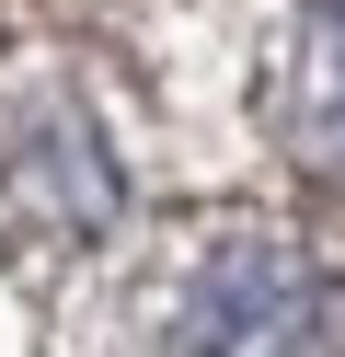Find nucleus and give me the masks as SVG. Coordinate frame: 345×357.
Masks as SVG:
<instances>
[{
  "label": "nucleus",
  "mask_w": 345,
  "mask_h": 357,
  "mask_svg": "<svg viewBox=\"0 0 345 357\" xmlns=\"http://www.w3.org/2000/svg\"><path fill=\"white\" fill-rule=\"evenodd\" d=\"M150 357H345V288L276 219H219L150 300Z\"/></svg>",
  "instance_id": "f257e3e1"
},
{
  "label": "nucleus",
  "mask_w": 345,
  "mask_h": 357,
  "mask_svg": "<svg viewBox=\"0 0 345 357\" xmlns=\"http://www.w3.org/2000/svg\"><path fill=\"white\" fill-rule=\"evenodd\" d=\"M276 139L299 162L345 173V0H311L288 58H276Z\"/></svg>",
  "instance_id": "f03ea898"
}]
</instances>
